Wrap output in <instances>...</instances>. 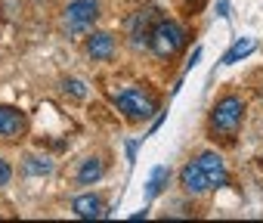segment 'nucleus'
<instances>
[{
	"label": "nucleus",
	"instance_id": "obj_1",
	"mask_svg": "<svg viewBox=\"0 0 263 223\" xmlns=\"http://www.w3.org/2000/svg\"><path fill=\"white\" fill-rule=\"evenodd\" d=\"M183 44H186V31H183L177 22H171V19L155 22V28L149 31V47H152V53H155L158 59L177 56Z\"/></svg>",
	"mask_w": 263,
	"mask_h": 223
},
{
	"label": "nucleus",
	"instance_id": "obj_2",
	"mask_svg": "<svg viewBox=\"0 0 263 223\" xmlns=\"http://www.w3.org/2000/svg\"><path fill=\"white\" fill-rule=\"evenodd\" d=\"M111 99H115L118 112H124L130 121H143V118L152 115V112H158V102H155L149 93H143L140 87H127V90L115 93Z\"/></svg>",
	"mask_w": 263,
	"mask_h": 223
},
{
	"label": "nucleus",
	"instance_id": "obj_3",
	"mask_svg": "<svg viewBox=\"0 0 263 223\" xmlns=\"http://www.w3.org/2000/svg\"><path fill=\"white\" fill-rule=\"evenodd\" d=\"M241 115H245V102L238 96H223L211 112V127L217 134H235L241 124Z\"/></svg>",
	"mask_w": 263,
	"mask_h": 223
},
{
	"label": "nucleus",
	"instance_id": "obj_4",
	"mask_svg": "<svg viewBox=\"0 0 263 223\" xmlns=\"http://www.w3.org/2000/svg\"><path fill=\"white\" fill-rule=\"evenodd\" d=\"M99 16V4L96 0H71L68 10H65V25L71 34H84Z\"/></svg>",
	"mask_w": 263,
	"mask_h": 223
},
{
	"label": "nucleus",
	"instance_id": "obj_5",
	"mask_svg": "<svg viewBox=\"0 0 263 223\" xmlns=\"http://www.w3.org/2000/svg\"><path fill=\"white\" fill-rule=\"evenodd\" d=\"M195 164H198V168H201V174L208 177L211 189H220V186H226V183H229V171H226L223 155H217V152H201Z\"/></svg>",
	"mask_w": 263,
	"mask_h": 223
},
{
	"label": "nucleus",
	"instance_id": "obj_6",
	"mask_svg": "<svg viewBox=\"0 0 263 223\" xmlns=\"http://www.w3.org/2000/svg\"><path fill=\"white\" fill-rule=\"evenodd\" d=\"M180 183H183V189H186L189 195H204V192L211 189L208 177L201 174V168H198L195 161H189V164L180 171Z\"/></svg>",
	"mask_w": 263,
	"mask_h": 223
},
{
	"label": "nucleus",
	"instance_id": "obj_7",
	"mask_svg": "<svg viewBox=\"0 0 263 223\" xmlns=\"http://www.w3.org/2000/svg\"><path fill=\"white\" fill-rule=\"evenodd\" d=\"M25 134V115L13 105H0V137H22Z\"/></svg>",
	"mask_w": 263,
	"mask_h": 223
},
{
	"label": "nucleus",
	"instance_id": "obj_8",
	"mask_svg": "<svg viewBox=\"0 0 263 223\" xmlns=\"http://www.w3.org/2000/svg\"><path fill=\"white\" fill-rule=\"evenodd\" d=\"M71 211H74L78 217H84V220H96V217H105V211H102V201H99L93 192H87V195H78V198L71 201Z\"/></svg>",
	"mask_w": 263,
	"mask_h": 223
},
{
	"label": "nucleus",
	"instance_id": "obj_9",
	"mask_svg": "<svg viewBox=\"0 0 263 223\" xmlns=\"http://www.w3.org/2000/svg\"><path fill=\"white\" fill-rule=\"evenodd\" d=\"M87 53H90L93 59H111V53H115V41H111V34H105V31L90 34V38H87Z\"/></svg>",
	"mask_w": 263,
	"mask_h": 223
},
{
	"label": "nucleus",
	"instance_id": "obj_10",
	"mask_svg": "<svg viewBox=\"0 0 263 223\" xmlns=\"http://www.w3.org/2000/svg\"><path fill=\"white\" fill-rule=\"evenodd\" d=\"M254 50H257V41H254V38H241V41H235V44L223 53V59H220V62H223V65H235V62L248 59Z\"/></svg>",
	"mask_w": 263,
	"mask_h": 223
},
{
	"label": "nucleus",
	"instance_id": "obj_11",
	"mask_svg": "<svg viewBox=\"0 0 263 223\" xmlns=\"http://www.w3.org/2000/svg\"><path fill=\"white\" fill-rule=\"evenodd\" d=\"M102 174H105L102 161H99V158H87V161L81 164V171H78V183H81V186H90V183L102 180Z\"/></svg>",
	"mask_w": 263,
	"mask_h": 223
},
{
	"label": "nucleus",
	"instance_id": "obj_12",
	"mask_svg": "<svg viewBox=\"0 0 263 223\" xmlns=\"http://www.w3.org/2000/svg\"><path fill=\"white\" fill-rule=\"evenodd\" d=\"M25 174L28 177H50L53 174V161L47 155H28L25 158Z\"/></svg>",
	"mask_w": 263,
	"mask_h": 223
},
{
	"label": "nucleus",
	"instance_id": "obj_13",
	"mask_svg": "<svg viewBox=\"0 0 263 223\" xmlns=\"http://www.w3.org/2000/svg\"><path fill=\"white\" fill-rule=\"evenodd\" d=\"M167 180H171V171L161 164V168H155L152 171V177H149V183H146V192H149V198H155L164 186H167Z\"/></svg>",
	"mask_w": 263,
	"mask_h": 223
},
{
	"label": "nucleus",
	"instance_id": "obj_14",
	"mask_svg": "<svg viewBox=\"0 0 263 223\" xmlns=\"http://www.w3.org/2000/svg\"><path fill=\"white\" fill-rule=\"evenodd\" d=\"M10 177H13V171H10V164L0 158V186H7L10 183Z\"/></svg>",
	"mask_w": 263,
	"mask_h": 223
},
{
	"label": "nucleus",
	"instance_id": "obj_15",
	"mask_svg": "<svg viewBox=\"0 0 263 223\" xmlns=\"http://www.w3.org/2000/svg\"><path fill=\"white\" fill-rule=\"evenodd\" d=\"M65 87H68V90H71V93H74V96H84V93H87V90H84V84H81V81H68V84H65Z\"/></svg>",
	"mask_w": 263,
	"mask_h": 223
},
{
	"label": "nucleus",
	"instance_id": "obj_16",
	"mask_svg": "<svg viewBox=\"0 0 263 223\" xmlns=\"http://www.w3.org/2000/svg\"><path fill=\"white\" fill-rule=\"evenodd\" d=\"M137 158V143H127V161Z\"/></svg>",
	"mask_w": 263,
	"mask_h": 223
}]
</instances>
